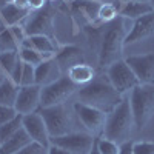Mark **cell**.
Masks as SVG:
<instances>
[{"instance_id":"obj_1","label":"cell","mask_w":154,"mask_h":154,"mask_svg":"<svg viewBox=\"0 0 154 154\" xmlns=\"http://www.w3.org/2000/svg\"><path fill=\"white\" fill-rule=\"evenodd\" d=\"M77 94H79L80 103L97 108L106 114L111 112L123 100L122 94L111 85L109 79L105 74L99 77L96 75V79L88 85H83Z\"/></svg>"},{"instance_id":"obj_2","label":"cell","mask_w":154,"mask_h":154,"mask_svg":"<svg viewBox=\"0 0 154 154\" xmlns=\"http://www.w3.org/2000/svg\"><path fill=\"white\" fill-rule=\"evenodd\" d=\"M131 20L122 16L114 19L108 23V28L102 37L100 54H99V65L102 68H108L114 62L122 60V53L125 46V37L131 29Z\"/></svg>"},{"instance_id":"obj_3","label":"cell","mask_w":154,"mask_h":154,"mask_svg":"<svg viewBox=\"0 0 154 154\" xmlns=\"http://www.w3.org/2000/svg\"><path fill=\"white\" fill-rule=\"evenodd\" d=\"M134 128H136V123H134V117L130 106V99H123L111 112H108L105 130L102 136L122 145L125 142H130V137L133 134Z\"/></svg>"},{"instance_id":"obj_4","label":"cell","mask_w":154,"mask_h":154,"mask_svg":"<svg viewBox=\"0 0 154 154\" xmlns=\"http://www.w3.org/2000/svg\"><path fill=\"white\" fill-rule=\"evenodd\" d=\"M130 106L137 130H142L154 116V85H137L131 89Z\"/></svg>"},{"instance_id":"obj_5","label":"cell","mask_w":154,"mask_h":154,"mask_svg":"<svg viewBox=\"0 0 154 154\" xmlns=\"http://www.w3.org/2000/svg\"><path fill=\"white\" fill-rule=\"evenodd\" d=\"M46 123L49 137H59L75 133V122L74 116L69 112V109L65 106V103L56 105V106H48L40 108L38 111Z\"/></svg>"},{"instance_id":"obj_6","label":"cell","mask_w":154,"mask_h":154,"mask_svg":"<svg viewBox=\"0 0 154 154\" xmlns=\"http://www.w3.org/2000/svg\"><path fill=\"white\" fill-rule=\"evenodd\" d=\"M79 89L68 75H62L56 82L49 83L46 86H42L40 93V108H48V106H56L62 105Z\"/></svg>"},{"instance_id":"obj_7","label":"cell","mask_w":154,"mask_h":154,"mask_svg":"<svg viewBox=\"0 0 154 154\" xmlns=\"http://www.w3.org/2000/svg\"><path fill=\"white\" fill-rule=\"evenodd\" d=\"M72 109L77 116V119L80 120V123L88 130L89 134L93 136H99L103 134L105 130V123H106V112L100 111L97 108H93L89 105L80 103V102H75L72 105Z\"/></svg>"},{"instance_id":"obj_8","label":"cell","mask_w":154,"mask_h":154,"mask_svg":"<svg viewBox=\"0 0 154 154\" xmlns=\"http://www.w3.org/2000/svg\"><path fill=\"white\" fill-rule=\"evenodd\" d=\"M51 145L65 148L72 154H89L96 143V137L88 133H71L59 137H49Z\"/></svg>"},{"instance_id":"obj_9","label":"cell","mask_w":154,"mask_h":154,"mask_svg":"<svg viewBox=\"0 0 154 154\" xmlns=\"http://www.w3.org/2000/svg\"><path fill=\"white\" fill-rule=\"evenodd\" d=\"M106 77L109 79L111 85L117 89L120 94L130 91L139 85V80L133 69L128 66L125 60H117L106 68Z\"/></svg>"},{"instance_id":"obj_10","label":"cell","mask_w":154,"mask_h":154,"mask_svg":"<svg viewBox=\"0 0 154 154\" xmlns=\"http://www.w3.org/2000/svg\"><path fill=\"white\" fill-rule=\"evenodd\" d=\"M26 37L29 35H46L49 38L54 37V16L51 9L42 8L35 11L28 19L26 25L23 26Z\"/></svg>"},{"instance_id":"obj_11","label":"cell","mask_w":154,"mask_h":154,"mask_svg":"<svg viewBox=\"0 0 154 154\" xmlns=\"http://www.w3.org/2000/svg\"><path fill=\"white\" fill-rule=\"evenodd\" d=\"M125 62L136 74L139 85H154V53L130 56Z\"/></svg>"},{"instance_id":"obj_12","label":"cell","mask_w":154,"mask_h":154,"mask_svg":"<svg viewBox=\"0 0 154 154\" xmlns=\"http://www.w3.org/2000/svg\"><path fill=\"white\" fill-rule=\"evenodd\" d=\"M22 126L26 130V133L32 139V142H37L45 148H49V145H51L49 133H48V128H46V123L42 117V114L38 111L23 116L22 117Z\"/></svg>"},{"instance_id":"obj_13","label":"cell","mask_w":154,"mask_h":154,"mask_svg":"<svg viewBox=\"0 0 154 154\" xmlns=\"http://www.w3.org/2000/svg\"><path fill=\"white\" fill-rule=\"evenodd\" d=\"M40 93H42V86H38V85L20 86L16 105H14L16 111L20 116L37 112V109L40 108Z\"/></svg>"},{"instance_id":"obj_14","label":"cell","mask_w":154,"mask_h":154,"mask_svg":"<svg viewBox=\"0 0 154 154\" xmlns=\"http://www.w3.org/2000/svg\"><path fill=\"white\" fill-rule=\"evenodd\" d=\"M152 34H154V11L133 20L131 29L125 37V46L140 42Z\"/></svg>"},{"instance_id":"obj_15","label":"cell","mask_w":154,"mask_h":154,"mask_svg":"<svg viewBox=\"0 0 154 154\" xmlns=\"http://www.w3.org/2000/svg\"><path fill=\"white\" fill-rule=\"evenodd\" d=\"M62 77V71L57 65L56 59L45 60L40 65L35 66V85L38 86H46L49 83L56 82Z\"/></svg>"},{"instance_id":"obj_16","label":"cell","mask_w":154,"mask_h":154,"mask_svg":"<svg viewBox=\"0 0 154 154\" xmlns=\"http://www.w3.org/2000/svg\"><path fill=\"white\" fill-rule=\"evenodd\" d=\"M56 62L60 68V71L63 72H68L72 66L79 65V63H83V54H82V49L79 46H74V45H69V46H65L62 48L59 53L56 54Z\"/></svg>"},{"instance_id":"obj_17","label":"cell","mask_w":154,"mask_h":154,"mask_svg":"<svg viewBox=\"0 0 154 154\" xmlns=\"http://www.w3.org/2000/svg\"><path fill=\"white\" fill-rule=\"evenodd\" d=\"M31 142H32V139L29 137L26 130L22 126L11 139H8L5 143L0 145V154H16L25 146H28Z\"/></svg>"},{"instance_id":"obj_18","label":"cell","mask_w":154,"mask_h":154,"mask_svg":"<svg viewBox=\"0 0 154 154\" xmlns=\"http://www.w3.org/2000/svg\"><path fill=\"white\" fill-rule=\"evenodd\" d=\"M28 14H29V9L20 8L16 3H8V5L0 8V16H2V20L5 22V25H6V26H9V28L19 25Z\"/></svg>"},{"instance_id":"obj_19","label":"cell","mask_w":154,"mask_h":154,"mask_svg":"<svg viewBox=\"0 0 154 154\" xmlns=\"http://www.w3.org/2000/svg\"><path fill=\"white\" fill-rule=\"evenodd\" d=\"M152 6L149 2H126L119 11V16L128 19V20H136L145 14L152 12Z\"/></svg>"},{"instance_id":"obj_20","label":"cell","mask_w":154,"mask_h":154,"mask_svg":"<svg viewBox=\"0 0 154 154\" xmlns=\"http://www.w3.org/2000/svg\"><path fill=\"white\" fill-rule=\"evenodd\" d=\"M66 75L77 86H83V85H88L89 82H93L96 79V71L93 66L86 65V63H79V65L72 66L66 72Z\"/></svg>"},{"instance_id":"obj_21","label":"cell","mask_w":154,"mask_h":154,"mask_svg":"<svg viewBox=\"0 0 154 154\" xmlns=\"http://www.w3.org/2000/svg\"><path fill=\"white\" fill-rule=\"evenodd\" d=\"M100 5L102 3L94 2V0H74L72 11L82 16L86 22H94V20H99Z\"/></svg>"},{"instance_id":"obj_22","label":"cell","mask_w":154,"mask_h":154,"mask_svg":"<svg viewBox=\"0 0 154 154\" xmlns=\"http://www.w3.org/2000/svg\"><path fill=\"white\" fill-rule=\"evenodd\" d=\"M23 48H31L35 49L38 53H53L56 54V45L53 42V38H49L46 35H29L23 40L22 43ZM20 46V48H22Z\"/></svg>"},{"instance_id":"obj_23","label":"cell","mask_w":154,"mask_h":154,"mask_svg":"<svg viewBox=\"0 0 154 154\" xmlns=\"http://www.w3.org/2000/svg\"><path fill=\"white\" fill-rule=\"evenodd\" d=\"M19 85L12 82L11 77H6L3 83L0 85V105L2 106H12L14 108L17 94H19Z\"/></svg>"},{"instance_id":"obj_24","label":"cell","mask_w":154,"mask_h":154,"mask_svg":"<svg viewBox=\"0 0 154 154\" xmlns=\"http://www.w3.org/2000/svg\"><path fill=\"white\" fill-rule=\"evenodd\" d=\"M20 42L14 35L11 28H6L3 25H0V53L5 51H19L20 49Z\"/></svg>"},{"instance_id":"obj_25","label":"cell","mask_w":154,"mask_h":154,"mask_svg":"<svg viewBox=\"0 0 154 154\" xmlns=\"http://www.w3.org/2000/svg\"><path fill=\"white\" fill-rule=\"evenodd\" d=\"M19 60H20L19 51H5V53H0V68L3 69V72L8 77H11Z\"/></svg>"},{"instance_id":"obj_26","label":"cell","mask_w":154,"mask_h":154,"mask_svg":"<svg viewBox=\"0 0 154 154\" xmlns=\"http://www.w3.org/2000/svg\"><path fill=\"white\" fill-rule=\"evenodd\" d=\"M22 117H23V116L19 114L16 119H12L11 122H8V123L0 126V145L5 143L8 139H11L22 128Z\"/></svg>"},{"instance_id":"obj_27","label":"cell","mask_w":154,"mask_h":154,"mask_svg":"<svg viewBox=\"0 0 154 154\" xmlns=\"http://www.w3.org/2000/svg\"><path fill=\"white\" fill-rule=\"evenodd\" d=\"M19 54H20L22 62L28 63V65H32V66H37V65H40L42 62H45L42 53H38L35 49H31V48H23L22 46L19 49Z\"/></svg>"},{"instance_id":"obj_28","label":"cell","mask_w":154,"mask_h":154,"mask_svg":"<svg viewBox=\"0 0 154 154\" xmlns=\"http://www.w3.org/2000/svg\"><path fill=\"white\" fill-rule=\"evenodd\" d=\"M117 17H119V11L114 5H111V3H102L100 5V9H99V20L100 22L111 23Z\"/></svg>"},{"instance_id":"obj_29","label":"cell","mask_w":154,"mask_h":154,"mask_svg":"<svg viewBox=\"0 0 154 154\" xmlns=\"http://www.w3.org/2000/svg\"><path fill=\"white\" fill-rule=\"evenodd\" d=\"M96 145L100 151V154H119L120 151V145L112 142L109 139H105L102 136L100 139H96Z\"/></svg>"},{"instance_id":"obj_30","label":"cell","mask_w":154,"mask_h":154,"mask_svg":"<svg viewBox=\"0 0 154 154\" xmlns=\"http://www.w3.org/2000/svg\"><path fill=\"white\" fill-rule=\"evenodd\" d=\"M35 85V66L28 65L23 62V72H22V82L20 86H31Z\"/></svg>"},{"instance_id":"obj_31","label":"cell","mask_w":154,"mask_h":154,"mask_svg":"<svg viewBox=\"0 0 154 154\" xmlns=\"http://www.w3.org/2000/svg\"><path fill=\"white\" fill-rule=\"evenodd\" d=\"M19 116V112L16 111V108L12 106H2L0 105V126L11 122L12 119H16Z\"/></svg>"},{"instance_id":"obj_32","label":"cell","mask_w":154,"mask_h":154,"mask_svg":"<svg viewBox=\"0 0 154 154\" xmlns=\"http://www.w3.org/2000/svg\"><path fill=\"white\" fill-rule=\"evenodd\" d=\"M134 154H154V143L152 142H136L133 143Z\"/></svg>"},{"instance_id":"obj_33","label":"cell","mask_w":154,"mask_h":154,"mask_svg":"<svg viewBox=\"0 0 154 154\" xmlns=\"http://www.w3.org/2000/svg\"><path fill=\"white\" fill-rule=\"evenodd\" d=\"M16 154H48V148L42 146L40 143H37V142H31L28 146H25L23 149H20Z\"/></svg>"},{"instance_id":"obj_34","label":"cell","mask_w":154,"mask_h":154,"mask_svg":"<svg viewBox=\"0 0 154 154\" xmlns=\"http://www.w3.org/2000/svg\"><path fill=\"white\" fill-rule=\"evenodd\" d=\"M22 72H23V62L20 59L19 63L16 65V68H14V71H12V74H11L12 82H14L16 85H19V86H20V82H22Z\"/></svg>"},{"instance_id":"obj_35","label":"cell","mask_w":154,"mask_h":154,"mask_svg":"<svg viewBox=\"0 0 154 154\" xmlns=\"http://www.w3.org/2000/svg\"><path fill=\"white\" fill-rule=\"evenodd\" d=\"M48 0H29V9H34V11H38L45 8V3Z\"/></svg>"},{"instance_id":"obj_36","label":"cell","mask_w":154,"mask_h":154,"mask_svg":"<svg viewBox=\"0 0 154 154\" xmlns=\"http://www.w3.org/2000/svg\"><path fill=\"white\" fill-rule=\"evenodd\" d=\"M48 154H72V152L66 151L65 148H60V146H57V145H49Z\"/></svg>"},{"instance_id":"obj_37","label":"cell","mask_w":154,"mask_h":154,"mask_svg":"<svg viewBox=\"0 0 154 154\" xmlns=\"http://www.w3.org/2000/svg\"><path fill=\"white\" fill-rule=\"evenodd\" d=\"M119 154H134L133 152V143L131 142H125L120 145V151Z\"/></svg>"},{"instance_id":"obj_38","label":"cell","mask_w":154,"mask_h":154,"mask_svg":"<svg viewBox=\"0 0 154 154\" xmlns=\"http://www.w3.org/2000/svg\"><path fill=\"white\" fill-rule=\"evenodd\" d=\"M12 3H16V5L20 6V8H26V9H29V0H14Z\"/></svg>"},{"instance_id":"obj_39","label":"cell","mask_w":154,"mask_h":154,"mask_svg":"<svg viewBox=\"0 0 154 154\" xmlns=\"http://www.w3.org/2000/svg\"><path fill=\"white\" fill-rule=\"evenodd\" d=\"M6 77H8V75H6V74L3 72V69H2V68H0V85L3 83V80L6 79Z\"/></svg>"},{"instance_id":"obj_40","label":"cell","mask_w":154,"mask_h":154,"mask_svg":"<svg viewBox=\"0 0 154 154\" xmlns=\"http://www.w3.org/2000/svg\"><path fill=\"white\" fill-rule=\"evenodd\" d=\"M89 154H100V151H99V148H97V145L94 143V146H93V149H91V152Z\"/></svg>"},{"instance_id":"obj_41","label":"cell","mask_w":154,"mask_h":154,"mask_svg":"<svg viewBox=\"0 0 154 154\" xmlns=\"http://www.w3.org/2000/svg\"><path fill=\"white\" fill-rule=\"evenodd\" d=\"M8 3H11L9 0H0V8H2V6H5V5H8Z\"/></svg>"},{"instance_id":"obj_42","label":"cell","mask_w":154,"mask_h":154,"mask_svg":"<svg viewBox=\"0 0 154 154\" xmlns=\"http://www.w3.org/2000/svg\"><path fill=\"white\" fill-rule=\"evenodd\" d=\"M123 3H126V2H149V0H122Z\"/></svg>"},{"instance_id":"obj_43","label":"cell","mask_w":154,"mask_h":154,"mask_svg":"<svg viewBox=\"0 0 154 154\" xmlns=\"http://www.w3.org/2000/svg\"><path fill=\"white\" fill-rule=\"evenodd\" d=\"M149 3H151V6H152V9H154V0H149Z\"/></svg>"},{"instance_id":"obj_44","label":"cell","mask_w":154,"mask_h":154,"mask_svg":"<svg viewBox=\"0 0 154 154\" xmlns=\"http://www.w3.org/2000/svg\"><path fill=\"white\" fill-rule=\"evenodd\" d=\"M9 2H11V3H12V2H14V0H9Z\"/></svg>"},{"instance_id":"obj_45","label":"cell","mask_w":154,"mask_h":154,"mask_svg":"<svg viewBox=\"0 0 154 154\" xmlns=\"http://www.w3.org/2000/svg\"><path fill=\"white\" fill-rule=\"evenodd\" d=\"M49 2H54V0H49Z\"/></svg>"}]
</instances>
